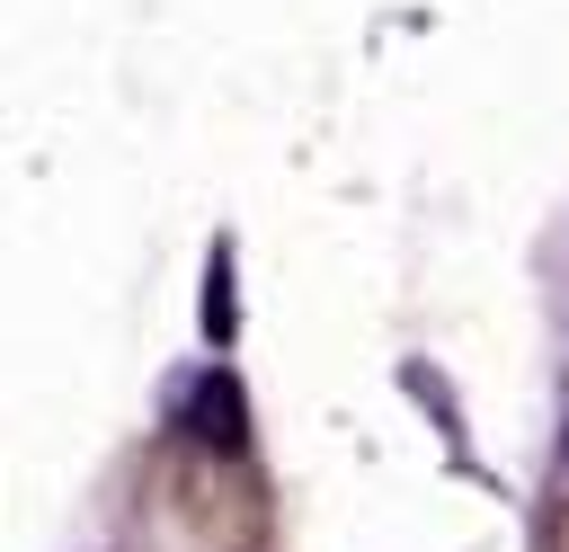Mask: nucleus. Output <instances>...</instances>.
I'll return each instance as SVG.
<instances>
[{
	"label": "nucleus",
	"instance_id": "f257e3e1",
	"mask_svg": "<svg viewBox=\"0 0 569 552\" xmlns=\"http://www.w3.org/2000/svg\"><path fill=\"white\" fill-rule=\"evenodd\" d=\"M196 427H204V436L222 427V445H240V401H231V383H222V374L204 383V401H196Z\"/></svg>",
	"mask_w": 569,
	"mask_h": 552
}]
</instances>
